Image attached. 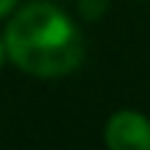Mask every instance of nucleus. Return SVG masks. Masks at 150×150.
Returning a JSON list of instances; mask_svg holds the SVG:
<instances>
[{
    "mask_svg": "<svg viewBox=\"0 0 150 150\" xmlns=\"http://www.w3.org/2000/svg\"><path fill=\"white\" fill-rule=\"evenodd\" d=\"M6 56L17 70L36 78H61L83 61L78 25L53 3H28L17 8L3 33Z\"/></svg>",
    "mask_w": 150,
    "mask_h": 150,
    "instance_id": "f257e3e1",
    "label": "nucleus"
},
{
    "mask_svg": "<svg viewBox=\"0 0 150 150\" xmlns=\"http://www.w3.org/2000/svg\"><path fill=\"white\" fill-rule=\"evenodd\" d=\"M103 142L111 150H150V120L139 111L122 108L108 117Z\"/></svg>",
    "mask_w": 150,
    "mask_h": 150,
    "instance_id": "f03ea898",
    "label": "nucleus"
},
{
    "mask_svg": "<svg viewBox=\"0 0 150 150\" xmlns=\"http://www.w3.org/2000/svg\"><path fill=\"white\" fill-rule=\"evenodd\" d=\"M108 6H111V0H78V11L83 20H100L103 14L108 11Z\"/></svg>",
    "mask_w": 150,
    "mask_h": 150,
    "instance_id": "7ed1b4c3",
    "label": "nucleus"
},
{
    "mask_svg": "<svg viewBox=\"0 0 150 150\" xmlns=\"http://www.w3.org/2000/svg\"><path fill=\"white\" fill-rule=\"evenodd\" d=\"M14 8H17V0H0V20L3 17H11Z\"/></svg>",
    "mask_w": 150,
    "mask_h": 150,
    "instance_id": "20e7f679",
    "label": "nucleus"
},
{
    "mask_svg": "<svg viewBox=\"0 0 150 150\" xmlns=\"http://www.w3.org/2000/svg\"><path fill=\"white\" fill-rule=\"evenodd\" d=\"M3 61H8V56H6V45H3V39H0V70H3Z\"/></svg>",
    "mask_w": 150,
    "mask_h": 150,
    "instance_id": "39448f33",
    "label": "nucleus"
}]
</instances>
